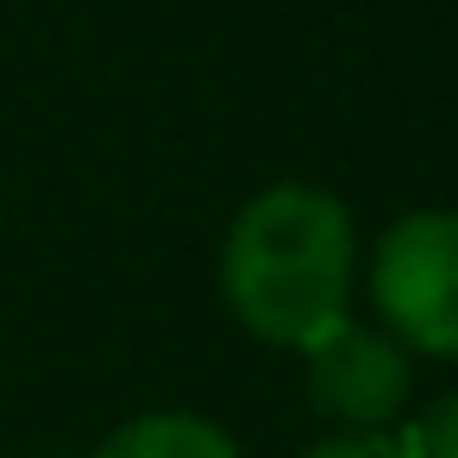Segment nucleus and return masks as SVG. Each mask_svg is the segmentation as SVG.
<instances>
[{
    "mask_svg": "<svg viewBox=\"0 0 458 458\" xmlns=\"http://www.w3.org/2000/svg\"><path fill=\"white\" fill-rule=\"evenodd\" d=\"M352 283L358 226L339 195L314 182H276L233 214L220 245V295L251 339L308 352L345 320Z\"/></svg>",
    "mask_w": 458,
    "mask_h": 458,
    "instance_id": "obj_1",
    "label": "nucleus"
},
{
    "mask_svg": "<svg viewBox=\"0 0 458 458\" xmlns=\"http://www.w3.org/2000/svg\"><path fill=\"white\" fill-rule=\"evenodd\" d=\"M370 301L395 345L458 358V214H402L370 251Z\"/></svg>",
    "mask_w": 458,
    "mask_h": 458,
    "instance_id": "obj_2",
    "label": "nucleus"
},
{
    "mask_svg": "<svg viewBox=\"0 0 458 458\" xmlns=\"http://www.w3.org/2000/svg\"><path fill=\"white\" fill-rule=\"evenodd\" d=\"M408 389H414V358L383 327H364L345 314L308 345V402L345 433L389 427L408 408Z\"/></svg>",
    "mask_w": 458,
    "mask_h": 458,
    "instance_id": "obj_3",
    "label": "nucleus"
},
{
    "mask_svg": "<svg viewBox=\"0 0 458 458\" xmlns=\"http://www.w3.org/2000/svg\"><path fill=\"white\" fill-rule=\"evenodd\" d=\"M89 458H239V445H233V433L214 427L208 414L157 408V414H139V420H126L120 433H107Z\"/></svg>",
    "mask_w": 458,
    "mask_h": 458,
    "instance_id": "obj_4",
    "label": "nucleus"
},
{
    "mask_svg": "<svg viewBox=\"0 0 458 458\" xmlns=\"http://www.w3.org/2000/svg\"><path fill=\"white\" fill-rule=\"evenodd\" d=\"M395 445H402V458H458V389L439 395L433 408H420Z\"/></svg>",
    "mask_w": 458,
    "mask_h": 458,
    "instance_id": "obj_5",
    "label": "nucleus"
},
{
    "mask_svg": "<svg viewBox=\"0 0 458 458\" xmlns=\"http://www.w3.org/2000/svg\"><path fill=\"white\" fill-rule=\"evenodd\" d=\"M301 458H402V445L383 433H333V439H314Z\"/></svg>",
    "mask_w": 458,
    "mask_h": 458,
    "instance_id": "obj_6",
    "label": "nucleus"
}]
</instances>
